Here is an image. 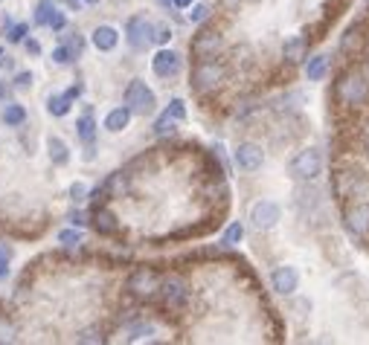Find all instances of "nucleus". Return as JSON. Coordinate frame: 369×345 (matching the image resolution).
I'll list each match as a JSON object with an SVG mask.
<instances>
[{
    "mask_svg": "<svg viewBox=\"0 0 369 345\" xmlns=\"http://www.w3.org/2000/svg\"><path fill=\"white\" fill-rule=\"evenodd\" d=\"M334 96L343 108H363L369 102V76L361 67H349L338 76V85H334Z\"/></svg>",
    "mask_w": 369,
    "mask_h": 345,
    "instance_id": "obj_1",
    "label": "nucleus"
},
{
    "mask_svg": "<svg viewBox=\"0 0 369 345\" xmlns=\"http://www.w3.org/2000/svg\"><path fill=\"white\" fill-rule=\"evenodd\" d=\"M369 189V180L358 166H343L331 174V192L338 201H355Z\"/></svg>",
    "mask_w": 369,
    "mask_h": 345,
    "instance_id": "obj_2",
    "label": "nucleus"
},
{
    "mask_svg": "<svg viewBox=\"0 0 369 345\" xmlns=\"http://www.w3.org/2000/svg\"><path fill=\"white\" fill-rule=\"evenodd\" d=\"M288 174L300 183H311L323 174V154H320V148H302V151L288 162Z\"/></svg>",
    "mask_w": 369,
    "mask_h": 345,
    "instance_id": "obj_3",
    "label": "nucleus"
},
{
    "mask_svg": "<svg viewBox=\"0 0 369 345\" xmlns=\"http://www.w3.org/2000/svg\"><path fill=\"white\" fill-rule=\"evenodd\" d=\"M125 105L131 108V113H137V117H151L157 110V96L142 78H134V81H128V87H125Z\"/></svg>",
    "mask_w": 369,
    "mask_h": 345,
    "instance_id": "obj_4",
    "label": "nucleus"
},
{
    "mask_svg": "<svg viewBox=\"0 0 369 345\" xmlns=\"http://www.w3.org/2000/svg\"><path fill=\"white\" fill-rule=\"evenodd\" d=\"M224 76H227V70H224V64L215 61V58H201L195 64V70H192V87H195L198 93H210L215 90Z\"/></svg>",
    "mask_w": 369,
    "mask_h": 345,
    "instance_id": "obj_5",
    "label": "nucleus"
},
{
    "mask_svg": "<svg viewBox=\"0 0 369 345\" xmlns=\"http://www.w3.org/2000/svg\"><path fill=\"white\" fill-rule=\"evenodd\" d=\"M125 41L131 49L142 53L151 41H154V24L146 18V15H134V18H128L125 24Z\"/></svg>",
    "mask_w": 369,
    "mask_h": 345,
    "instance_id": "obj_6",
    "label": "nucleus"
},
{
    "mask_svg": "<svg viewBox=\"0 0 369 345\" xmlns=\"http://www.w3.org/2000/svg\"><path fill=\"white\" fill-rule=\"evenodd\" d=\"M160 285H163L160 276L149 267H140V270H134L131 276H128V290H131L137 299H151L154 293H160Z\"/></svg>",
    "mask_w": 369,
    "mask_h": 345,
    "instance_id": "obj_7",
    "label": "nucleus"
},
{
    "mask_svg": "<svg viewBox=\"0 0 369 345\" xmlns=\"http://www.w3.org/2000/svg\"><path fill=\"white\" fill-rule=\"evenodd\" d=\"M279 218H282V209L274 201H259V203H253V209H250V224H253V229H259V233L274 229L279 224Z\"/></svg>",
    "mask_w": 369,
    "mask_h": 345,
    "instance_id": "obj_8",
    "label": "nucleus"
},
{
    "mask_svg": "<svg viewBox=\"0 0 369 345\" xmlns=\"http://www.w3.org/2000/svg\"><path fill=\"white\" fill-rule=\"evenodd\" d=\"M224 38H221V32L218 29H201L195 38H192V56H195L198 61L201 58H215V53L221 49Z\"/></svg>",
    "mask_w": 369,
    "mask_h": 345,
    "instance_id": "obj_9",
    "label": "nucleus"
},
{
    "mask_svg": "<svg viewBox=\"0 0 369 345\" xmlns=\"http://www.w3.org/2000/svg\"><path fill=\"white\" fill-rule=\"evenodd\" d=\"M151 70H154V76L157 78H174L181 70H183V61H181V56L174 53V49H157L154 53V58H151Z\"/></svg>",
    "mask_w": 369,
    "mask_h": 345,
    "instance_id": "obj_10",
    "label": "nucleus"
},
{
    "mask_svg": "<svg viewBox=\"0 0 369 345\" xmlns=\"http://www.w3.org/2000/svg\"><path fill=\"white\" fill-rule=\"evenodd\" d=\"M236 166L242 171H259L265 166V151L256 142H238L236 148Z\"/></svg>",
    "mask_w": 369,
    "mask_h": 345,
    "instance_id": "obj_11",
    "label": "nucleus"
},
{
    "mask_svg": "<svg viewBox=\"0 0 369 345\" xmlns=\"http://www.w3.org/2000/svg\"><path fill=\"white\" fill-rule=\"evenodd\" d=\"M343 224L355 238L369 235V203H352L343 212Z\"/></svg>",
    "mask_w": 369,
    "mask_h": 345,
    "instance_id": "obj_12",
    "label": "nucleus"
},
{
    "mask_svg": "<svg viewBox=\"0 0 369 345\" xmlns=\"http://www.w3.org/2000/svg\"><path fill=\"white\" fill-rule=\"evenodd\" d=\"M270 287H274L279 296L297 293V287H300V273H297V267H291V264L277 267L274 273H270Z\"/></svg>",
    "mask_w": 369,
    "mask_h": 345,
    "instance_id": "obj_13",
    "label": "nucleus"
},
{
    "mask_svg": "<svg viewBox=\"0 0 369 345\" xmlns=\"http://www.w3.org/2000/svg\"><path fill=\"white\" fill-rule=\"evenodd\" d=\"M90 41H93V47L99 49V53H114L117 44H120V32H117L114 26L102 24V26H96V29H93Z\"/></svg>",
    "mask_w": 369,
    "mask_h": 345,
    "instance_id": "obj_14",
    "label": "nucleus"
},
{
    "mask_svg": "<svg viewBox=\"0 0 369 345\" xmlns=\"http://www.w3.org/2000/svg\"><path fill=\"white\" fill-rule=\"evenodd\" d=\"M160 296H163V302L169 308H181L186 302V285L181 282V278H166L163 285H160Z\"/></svg>",
    "mask_w": 369,
    "mask_h": 345,
    "instance_id": "obj_15",
    "label": "nucleus"
},
{
    "mask_svg": "<svg viewBox=\"0 0 369 345\" xmlns=\"http://www.w3.org/2000/svg\"><path fill=\"white\" fill-rule=\"evenodd\" d=\"M131 108L122 105V108H114V110H108V117H105V128L110 131V134H120V131L128 128V122H131Z\"/></svg>",
    "mask_w": 369,
    "mask_h": 345,
    "instance_id": "obj_16",
    "label": "nucleus"
},
{
    "mask_svg": "<svg viewBox=\"0 0 369 345\" xmlns=\"http://www.w3.org/2000/svg\"><path fill=\"white\" fill-rule=\"evenodd\" d=\"M306 53H309V38L306 35H294V38H288L285 44H282V56H285V61H302L306 58Z\"/></svg>",
    "mask_w": 369,
    "mask_h": 345,
    "instance_id": "obj_17",
    "label": "nucleus"
},
{
    "mask_svg": "<svg viewBox=\"0 0 369 345\" xmlns=\"http://www.w3.org/2000/svg\"><path fill=\"white\" fill-rule=\"evenodd\" d=\"M47 154H50V162L53 166H67L70 162V148L61 137H50L47 140Z\"/></svg>",
    "mask_w": 369,
    "mask_h": 345,
    "instance_id": "obj_18",
    "label": "nucleus"
},
{
    "mask_svg": "<svg viewBox=\"0 0 369 345\" xmlns=\"http://www.w3.org/2000/svg\"><path fill=\"white\" fill-rule=\"evenodd\" d=\"M70 102H73L70 93L47 96V113H50V117H67V113H70Z\"/></svg>",
    "mask_w": 369,
    "mask_h": 345,
    "instance_id": "obj_19",
    "label": "nucleus"
},
{
    "mask_svg": "<svg viewBox=\"0 0 369 345\" xmlns=\"http://www.w3.org/2000/svg\"><path fill=\"white\" fill-rule=\"evenodd\" d=\"M0 119H3L6 128H21V125L26 122V108L9 102V105L3 108V113H0Z\"/></svg>",
    "mask_w": 369,
    "mask_h": 345,
    "instance_id": "obj_20",
    "label": "nucleus"
},
{
    "mask_svg": "<svg viewBox=\"0 0 369 345\" xmlns=\"http://www.w3.org/2000/svg\"><path fill=\"white\" fill-rule=\"evenodd\" d=\"M96 119L90 117V113H85V117H79L76 119V134H79V140H82L85 145H93V140H96Z\"/></svg>",
    "mask_w": 369,
    "mask_h": 345,
    "instance_id": "obj_21",
    "label": "nucleus"
},
{
    "mask_svg": "<svg viewBox=\"0 0 369 345\" xmlns=\"http://www.w3.org/2000/svg\"><path fill=\"white\" fill-rule=\"evenodd\" d=\"M93 226H96V233L110 235V233H117V218L110 215L108 209H96V215H93Z\"/></svg>",
    "mask_w": 369,
    "mask_h": 345,
    "instance_id": "obj_22",
    "label": "nucleus"
},
{
    "mask_svg": "<svg viewBox=\"0 0 369 345\" xmlns=\"http://www.w3.org/2000/svg\"><path fill=\"white\" fill-rule=\"evenodd\" d=\"M326 73H329V56H314V58H309V64H306L309 81H320Z\"/></svg>",
    "mask_w": 369,
    "mask_h": 345,
    "instance_id": "obj_23",
    "label": "nucleus"
},
{
    "mask_svg": "<svg viewBox=\"0 0 369 345\" xmlns=\"http://www.w3.org/2000/svg\"><path fill=\"white\" fill-rule=\"evenodd\" d=\"M12 255H15V250H12V244H6V241H0V278H9V273H12Z\"/></svg>",
    "mask_w": 369,
    "mask_h": 345,
    "instance_id": "obj_24",
    "label": "nucleus"
},
{
    "mask_svg": "<svg viewBox=\"0 0 369 345\" xmlns=\"http://www.w3.org/2000/svg\"><path fill=\"white\" fill-rule=\"evenodd\" d=\"M242 238H245V226L238 224V221H233L227 229H224V238H221V244H224V246H236V244L242 241Z\"/></svg>",
    "mask_w": 369,
    "mask_h": 345,
    "instance_id": "obj_25",
    "label": "nucleus"
},
{
    "mask_svg": "<svg viewBox=\"0 0 369 345\" xmlns=\"http://www.w3.org/2000/svg\"><path fill=\"white\" fill-rule=\"evenodd\" d=\"M58 9L50 3V0H41V3L35 6V24H41V26H50V21H53V15H56Z\"/></svg>",
    "mask_w": 369,
    "mask_h": 345,
    "instance_id": "obj_26",
    "label": "nucleus"
},
{
    "mask_svg": "<svg viewBox=\"0 0 369 345\" xmlns=\"http://www.w3.org/2000/svg\"><path fill=\"white\" fill-rule=\"evenodd\" d=\"M102 189H105V194H117V197H120V194L128 189V180H125L122 171H120V174H110V180H108Z\"/></svg>",
    "mask_w": 369,
    "mask_h": 345,
    "instance_id": "obj_27",
    "label": "nucleus"
},
{
    "mask_svg": "<svg viewBox=\"0 0 369 345\" xmlns=\"http://www.w3.org/2000/svg\"><path fill=\"white\" fill-rule=\"evenodd\" d=\"M189 9H192V12H189V21H192V24H204L206 18H210V12H213L210 3H192Z\"/></svg>",
    "mask_w": 369,
    "mask_h": 345,
    "instance_id": "obj_28",
    "label": "nucleus"
},
{
    "mask_svg": "<svg viewBox=\"0 0 369 345\" xmlns=\"http://www.w3.org/2000/svg\"><path fill=\"white\" fill-rule=\"evenodd\" d=\"M58 244H64V246L82 244V229H79V226H73V229H61V233H58Z\"/></svg>",
    "mask_w": 369,
    "mask_h": 345,
    "instance_id": "obj_29",
    "label": "nucleus"
},
{
    "mask_svg": "<svg viewBox=\"0 0 369 345\" xmlns=\"http://www.w3.org/2000/svg\"><path fill=\"white\" fill-rule=\"evenodd\" d=\"M361 44V29L358 26H352L349 32H346V35L341 38V49H343V53H352V49H355Z\"/></svg>",
    "mask_w": 369,
    "mask_h": 345,
    "instance_id": "obj_30",
    "label": "nucleus"
},
{
    "mask_svg": "<svg viewBox=\"0 0 369 345\" xmlns=\"http://www.w3.org/2000/svg\"><path fill=\"white\" fill-rule=\"evenodd\" d=\"M64 47L73 53V58H79V56H82V49H85V41H82L79 32H70V35H64Z\"/></svg>",
    "mask_w": 369,
    "mask_h": 345,
    "instance_id": "obj_31",
    "label": "nucleus"
},
{
    "mask_svg": "<svg viewBox=\"0 0 369 345\" xmlns=\"http://www.w3.org/2000/svg\"><path fill=\"white\" fill-rule=\"evenodd\" d=\"M26 32H29V24H15V26H9L6 38H9L12 44H24V41H26Z\"/></svg>",
    "mask_w": 369,
    "mask_h": 345,
    "instance_id": "obj_32",
    "label": "nucleus"
},
{
    "mask_svg": "<svg viewBox=\"0 0 369 345\" xmlns=\"http://www.w3.org/2000/svg\"><path fill=\"white\" fill-rule=\"evenodd\" d=\"M174 122H178V119H174V117H169V110H166L163 117H160V119L154 122V134H160V137H163V134H172V131H174L172 125H174Z\"/></svg>",
    "mask_w": 369,
    "mask_h": 345,
    "instance_id": "obj_33",
    "label": "nucleus"
},
{
    "mask_svg": "<svg viewBox=\"0 0 369 345\" xmlns=\"http://www.w3.org/2000/svg\"><path fill=\"white\" fill-rule=\"evenodd\" d=\"M70 61H76L73 58V53L64 44H58L56 49H53V64H58V67H64V64H70Z\"/></svg>",
    "mask_w": 369,
    "mask_h": 345,
    "instance_id": "obj_34",
    "label": "nucleus"
},
{
    "mask_svg": "<svg viewBox=\"0 0 369 345\" xmlns=\"http://www.w3.org/2000/svg\"><path fill=\"white\" fill-rule=\"evenodd\" d=\"M166 110H169V117H174L178 122H183V119H186V105H183V99H172Z\"/></svg>",
    "mask_w": 369,
    "mask_h": 345,
    "instance_id": "obj_35",
    "label": "nucleus"
},
{
    "mask_svg": "<svg viewBox=\"0 0 369 345\" xmlns=\"http://www.w3.org/2000/svg\"><path fill=\"white\" fill-rule=\"evenodd\" d=\"M85 194H88V186H85V183H73V186H70V201H73V203H82Z\"/></svg>",
    "mask_w": 369,
    "mask_h": 345,
    "instance_id": "obj_36",
    "label": "nucleus"
},
{
    "mask_svg": "<svg viewBox=\"0 0 369 345\" xmlns=\"http://www.w3.org/2000/svg\"><path fill=\"white\" fill-rule=\"evenodd\" d=\"M12 339H15V328L0 317V342H12Z\"/></svg>",
    "mask_w": 369,
    "mask_h": 345,
    "instance_id": "obj_37",
    "label": "nucleus"
},
{
    "mask_svg": "<svg viewBox=\"0 0 369 345\" xmlns=\"http://www.w3.org/2000/svg\"><path fill=\"white\" fill-rule=\"evenodd\" d=\"M169 38H172V29H169L166 24L154 26V41H157V44H169Z\"/></svg>",
    "mask_w": 369,
    "mask_h": 345,
    "instance_id": "obj_38",
    "label": "nucleus"
},
{
    "mask_svg": "<svg viewBox=\"0 0 369 345\" xmlns=\"http://www.w3.org/2000/svg\"><path fill=\"white\" fill-rule=\"evenodd\" d=\"M15 87H32V73H15Z\"/></svg>",
    "mask_w": 369,
    "mask_h": 345,
    "instance_id": "obj_39",
    "label": "nucleus"
},
{
    "mask_svg": "<svg viewBox=\"0 0 369 345\" xmlns=\"http://www.w3.org/2000/svg\"><path fill=\"white\" fill-rule=\"evenodd\" d=\"M64 26H67V18H64V12H56L53 21H50V29H53V32H61Z\"/></svg>",
    "mask_w": 369,
    "mask_h": 345,
    "instance_id": "obj_40",
    "label": "nucleus"
},
{
    "mask_svg": "<svg viewBox=\"0 0 369 345\" xmlns=\"http://www.w3.org/2000/svg\"><path fill=\"white\" fill-rule=\"evenodd\" d=\"M15 70V61L3 53V56H0V76H6V73H12Z\"/></svg>",
    "mask_w": 369,
    "mask_h": 345,
    "instance_id": "obj_41",
    "label": "nucleus"
},
{
    "mask_svg": "<svg viewBox=\"0 0 369 345\" xmlns=\"http://www.w3.org/2000/svg\"><path fill=\"white\" fill-rule=\"evenodd\" d=\"M24 47H26V53H29V56H38V53H41V44H38V41H32V38H26Z\"/></svg>",
    "mask_w": 369,
    "mask_h": 345,
    "instance_id": "obj_42",
    "label": "nucleus"
},
{
    "mask_svg": "<svg viewBox=\"0 0 369 345\" xmlns=\"http://www.w3.org/2000/svg\"><path fill=\"white\" fill-rule=\"evenodd\" d=\"M102 337H96V331H85L82 337H79V342H99Z\"/></svg>",
    "mask_w": 369,
    "mask_h": 345,
    "instance_id": "obj_43",
    "label": "nucleus"
},
{
    "mask_svg": "<svg viewBox=\"0 0 369 345\" xmlns=\"http://www.w3.org/2000/svg\"><path fill=\"white\" fill-rule=\"evenodd\" d=\"M70 224L73 226H82L85 224V215H82V212H70Z\"/></svg>",
    "mask_w": 369,
    "mask_h": 345,
    "instance_id": "obj_44",
    "label": "nucleus"
},
{
    "mask_svg": "<svg viewBox=\"0 0 369 345\" xmlns=\"http://www.w3.org/2000/svg\"><path fill=\"white\" fill-rule=\"evenodd\" d=\"M195 0H172V6H178V9H189Z\"/></svg>",
    "mask_w": 369,
    "mask_h": 345,
    "instance_id": "obj_45",
    "label": "nucleus"
},
{
    "mask_svg": "<svg viewBox=\"0 0 369 345\" xmlns=\"http://www.w3.org/2000/svg\"><path fill=\"white\" fill-rule=\"evenodd\" d=\"M82 3H85V0H67V6H70V9H82Z\"/></svg>",
    "mask_w": 369,
    "mask_h": 345,
    "instance_id": "obj_46",
    "label": "nucleus"
},
{
    "mask_svg": "<svg viewBox=\"0 0 369 345\" xmlns=\"http://www.w3.org/2000/svg\"><path fill=\"white\" fill-rule=\"evenodd\" d=\"M363 148H366V154H369V131L363 134Z\"/></svg>",
    "mask_w": 369,
    "mask_h": 345,
    "instance_id": "obj_47",
    "label": "nucleus"
},
{
    "mask_svg": "<svg viewBox=\"0 0 369 345\" xmlns=\"http://www.w3.org/2000/svg\"><path fill=\"white\" fill-rule=\"evenodd\" d=\"M0 99H6V87L3 85H0Z\"/></svg>",
    "mask_w": 369,
    "mask_h": 345,
    "instance_id": "obj_48",
    "label": "nucleus"
},
{
    "mask_svg": "<svg viewBox=\"0 0 369 345\" xmlns=\"http://www.w3.org/2000/svg\"><path fill=\"white\" fill-rule=\"evenodd\" d=\"M85 3H88V6H96V3H99V0H85Z\"/></svg>",
    "mask_w": 369,
    "mask_h": 345,
    "instance_id": "obj_49",
    "label": "nucleus"
},
{
    "mask_svg": "<svg viewBox=\"0 0 369 345\" xmlns=\"http://www.w3.org/2000/svg\"><path fill=\"white\" fill-rule=\"evenodd\" d=\"M0 56H3V47H0Z\"/></svg>",
    "mask_w": 369,
    "mask_h": 345,
    "instance_id": "obj_50",
    "label": "nucleus"
}]
</instances>
